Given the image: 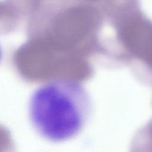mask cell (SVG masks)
<instances>
[{
	"label": "cell",
	"instance_id": "obj_1",
	"mask_svg": "<svg viewBox=\"0 0 152 152\" xmlns=\"http://www.w3.org/2000/svg\"><path fill=\"white\" fill-rule=\"evenodd\" d=\"M92 103L87 90L69 79L46 82L30 95L28 113L36 132L51 142H63L77 137L91 115Z\"/></svg>",
	"mask_w": 152,
	"mask_h": 152
},
{
	"label": "cell",
	"instance_id": "obj_2",
	"mask_svg": "<svg viewBox=\"0 0 152 152\" xmlns=\"http://www.w3.org/2000/svg\"><path fill=\"white\" fill-rule=\"evenodd\" d=\"M2 55H3V52H2V47L0 45V62L1 61V59L2 58Z\"/></svg>",
	"mask_w": 152,
	"mask_h": 152
},
{
	"label": "cell",
	"instance_id": "obj_3",
	"mask_svg": "<svg viewBox=\"0 0 152 152\" xmlns=\"http://www.w3.org/2000/svg\"><path fill=\"white\" fill-rule=\"evenodd\" d=\"M2 5H1V4H0V13L1 12V11H2Z\"/></svg>",
	"mask_w": 152,
	"mask_h": 152
},
{
	"label": "cell",
	"instance_id": "obj_4",
	"mask_svg": "<svg viewBox=\"0 0 152 152\" xmlns=\"http://www.w3.org/2000/svg\"><path fill=\"white\" fill-rule=\"evenodd\" d=\"M84 1H98V0H84Z\"/></svg>",
	"mask_w": 152,
	"mask_h": 152
}]
</instances>
